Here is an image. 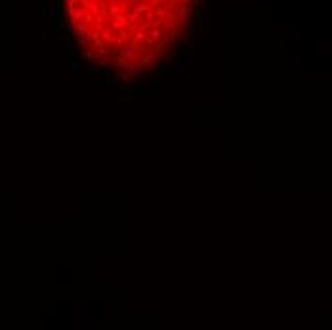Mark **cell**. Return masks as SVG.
I'll list each match as a JSON object with an SVG mask.
<instances>
[{
	"mask_svg": "<svg viewBox=\"0 0 332 330\" xmlns=\"http://www.w3.org/2000/svg\"><path fill=\"white\" fill-rule=\"evenodd\" d=\"M162 77H164V67H158V71L155 73V80H164Z\"/></svg>",
	"mask_w": 332,
	"mask_h": 330,
	"instance_id": "7a4b0ae2",
	"label": "cell"
},
{
	"mask_svg": "<svg viewBox=\"0 0 332 330\" xmlns=\"http://www.w3.org/2000/svg\"><path fill=\"white\" fill-rule=\"evenodd\" d=\"M73 69H75V71H78V69H82V65H78L77 61H73Z\"/></svg>",
	"mask_w": 332,
	"mask_h": 330,
	"instance_id": "3957f363",
	"label": "cell"
},
{
	"mask_svg": "<svg viewBox=\"0 0 332 330\" xmlns=\"http://www.w3.org/2000/svg\"><path fill=\"white\" fill-rule=\"evenodd\" d=\"M185 67H187L185 59H179V61H178V65H176V71H178V73H181V71H185Z\"/></svg>",
	"mask_w": 332,
	"mask_h": 330,
	"instance_id": "6da1fadb",
	"label": "cell"
},
{
	"mask_svg": "<svg viewBox=\"0 0 332 330\" xmlns=\"http://www.w3.org/2000/svg\"><path fill=\"white\" fill-rule=\"evenodd\" d=\"M210 2H212V4H218V0H210Z\"/></svg>",
	"mask_w": 332,
	"mask_h": 330,
	"instance_id": "277c9868",
	"label": "cell"
}]
</instances>
